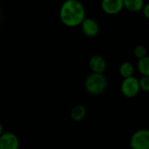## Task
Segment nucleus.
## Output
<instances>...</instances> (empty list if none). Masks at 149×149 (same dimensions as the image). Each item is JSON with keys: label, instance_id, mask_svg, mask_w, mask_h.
<instances>
[{"label": "nucleus", "instance_id": "1", "mask_svg": "<svg viewBox=\"0 0 149 149\" xmlns=\"http://www.w3.org/2000/svg\"><path fill=\"white\" fill-rule=\"evenodd\" d=\"M59 16L61 23L68 27H77L86 17V9L80 0H65L61 4Z\"/></svg>", "mask_w": 149, "mask_h": 149}, {"label": "nucleus", "instance_id": "2", "mask_svg": "<svg viewBox=\"0 0 149 149\" xmlns=\"http://www.w3.org/2000/svg\"><path fill=\"white\" fill-rule=\"evenodd\" d=\"M107 79L104 74L91 73L85 79L86 91L94 96L103 94L107 89Z\"/></svg>", "mask_w": 149, "mask_h": 149}, {"label": "nucleus", "instance_id": "3", "mask_svg": "<svg viewBox=\"0 0 149 149\" xmlns=\"http://www.w3.org/2000/svg\"><path fill=\"white\" fill-rule=\"evenodd\" d=\"M132 149H149V129L135 131L130 138Z\"/></svg>", "mask_w": 149, "mask_h": 149}, {"label": "nucleus", "instance_id": "4", "mask_svg": "<svg viewBox=\"0 0 149 149\" xmlns=\"http://www.w3.org/2000/svg\"><path fill=\"white\" fill-rule=\"evenodd\" d=\"M120 90H121L122 94L125 97H128V98L135 97L140 91L139 80L135 77L123 79L121 85H120Z\"/></svg>", "mask_w": 149, "mask_h": 149}, {"label": "nucleus", "instance_id": "5", "mask_svg": "<svg viewBox=\"0 0 149 149\" xmlns=\"http://www.w3.org/2000/svg\"><path fill=\"white\" fill-rule=\"evenodd\" d=\"M101 9L105 14L117 15L125 9L124 0H102Z\"/></svg>", "mask_w": 149, "mask_h": 149}, {"label": "nucleus", "instance_id": "6", "mask_svg": "<svg viewBox=\"0 0 149 149\" xmlns=\"http://www.w3.org/2000/svg\"><path fill=\"white\" fill-rule=\"evenodd\" d=\"M19 139L12 132H6L0 137V149H19Z\"/></svg>", "mask_w": 149, "mask_h": 149}, {"label": "nucleus", "instance_id": "7", "mask_svg": "<svg viewBox=\"0 0 149 149\" xmlns=\"http://www.w3.org/2000/svg\"><path fill=\"white\" fill-rule=\"evenodd\" d=\"M81 29L83 33L89 38H94L97 36L100 32L98 22L92 18H86L81 25Z\"/></svg>", "mask_w": 149, "mask_h": 149}, {"label": "nucleus", "instance_id": "8", "mask_svg": "<svg viewBox=\"0 0 149 149\" xmlns=\"http://www.w3.org/2000/svg\"><path fill=\"white\" fill-rule=\"evenodd\" d=\"M89 67L92 73L104 74L107 68V62L103 56L99 54H95L91 57L89 61Z\"/></svg>", "mask_w": 149, "mask_h": 149}, {"label": "nucleus", "instance_id": "9", "mask_svg": "<svg viewBox=\"0 0 149 149\" xmlns=\"http://www.w3.org/2000/svg\"><path fill=\"white\" fill-rule=\"evenodd\" d=\"M124 6L130 13L142 12L145 6L144 0H124Z\"/></svg>", "mask_w": 149, "mask_h": 149}, {"label": "nucleus", "instance_id": "10", "mask_svg": "<svg viewBox=\"0 0 149 149\" xmlns=\"http://www.w3.org/2000/svg\"><path fill=\"white\" fill-rule=\"evenodd\" d=\"M86 114H87L86 107L83 104H78V105H76L71 110L70 117L72 120L76 122H80L84 120V118L86 117Z\"/></svg>", "mask_w": 149, "mask_h": 149}, {"label": "nucleus", "instance_id": "11", "mask_svg": "<svg viewBox=\"0 0 149 149\" xmlns=\"http://www.w3.org/2000/svg\"><path fill=\"white\" fill-rule=\"evenodd\" d=\"M134 70H135L134 66L130 61H124V62H122L120 64V66H119V68H118L119 74L124 79L133 77Z\"/></svg>", "mask_w": 149, "mask_h": 149}, {"label": "nucleus", "instance_id": "12", "mask_svg": "<svg viewBox=\"0 0 149 149\" xmlns=\"http://www.w3.org/2000/svg\"><path fill=\"white\" fill-rule=\"evenodd\" d=\"M137 69L142 77H149V55L138 60Z\"/></svg>", "mask_w": 149, "mask_h": 149}, {"label": "nucleus", "instance_id": "13", "mask_svg": "<svg viewBox=\"0 0 149 149\" xmlns=\"http://www.w3.org/2000/svg\"><path fill=\"white\" fill-rule=\"evenodd\" d=\"M133 54L138 60H140V59L147 56V50H146V47H144L143 45H137L134 47Z\"/></svg>", "mask_w": 149, "mask_h": 149}, {"label": "nucleus", "instance_id": "14", "mask_svg": "<svg viewBox=\"0 0 149 149\" xmlns=\"http://www.w3.org/2000/svg\"><path fill=\"white\" fill-rule=\"evenodd\" d=\"M139 80L140 90L144 92H149V77H141Z\"/></svg>", "mask_w": 149, "mask_h": 149}, {"label": "nucleus", "instance_id": "15", "mask_svg": "<svg viewBox=\"0 0 149 149\" xmlns=\"http://www.w3.org/2000/svg\"><path fill=\"white\" fill-rule=\"evenodd\" d=\"M143 15L146 17V19H147L149 20V3L145 4V6L142 10Z\"/></svg>", "mask_w": 149, "mask_h": 149}, {"label": "nucleus", "instance_id": "16", "mask_svg": "<svg viewBox=\"0 0 149 149\" xmlns=\"http://www.w3.org/2000/svg\"><path fill=\"white\" fill-rule=\"evenodd\" d=\"M4 133V129H3V125H2V124L0 123V137H1V135Z\"/></svg>", "mask_w": 149, "mask_h": 149}, {"label": "nucleus", "instance_id": "17", "mask_svg": "<svg viewBox=\"0 0 149 149\" xmlns=\"http://www.w3.org/2000/svg\"><path fill=\"white\" fill-rule=\"evenodd\" d=\"M0 19H1V13H0Z\"/></svg>", "mask_w": 149, "mask_h": 149}, {"label": "nucleus", "instance_id": "18", "mask_svg": "<svg viewBox=\"0 0 149 149\" xmlns=\"http://www.w3.org/2000/svg\"><path fill=\"white\" fill-rule=\"evenodd\" d=\"M0 1H1V0H0Z\"/></svg>", "mask_w": 149, "mask_h": 149}]
</instances>
